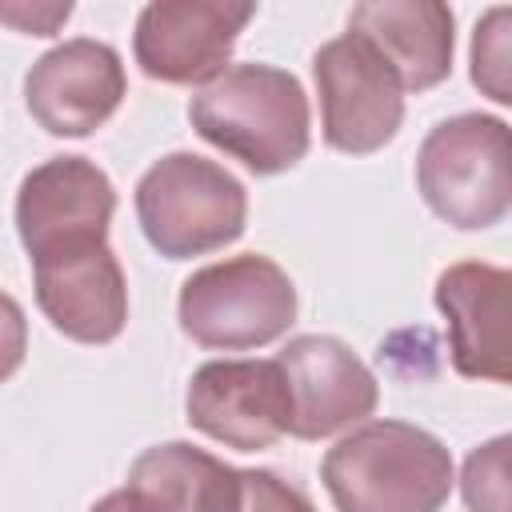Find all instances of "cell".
<instances>
[{
    "mask_svg": "<svg viewBox=\"0 0 512 512\" xmlns=\"http://www.w3.org/2000/svg\"><path fill=\"white\" fill-rule=\"evenodd\" d=\"M128 96L124 60L112 44L72 36L48 48L24 76V104L48 136H92Z\"/></svg>",
    "mask_w": 512,
    "mask_h": 512,
    "instance_id": "9",
    "label": "cell"
},
{
    "mask_svg": "<svg viewBox=\"0 0 512 512\" xmlns=\"http://www.w3.org/2000/svg\"><path fill=\"white\" fill-rule=\"evenodd\" d=\"M32 288L44 320L76 344H112L128 324V280L108 240L36 256Z\"/></svg>",
    "mask_w": 512,
    "mask_h": 512,
    "instance_id": "12",
    "label": "cell"
},
{
    "mask_svg": "<svg viewBox=\"0 0 512 512\" xmlns=\"http://www.w3.org/2000/svg\"><path fill=\"white\" fill-rule=\"evenodd\" d=\"M200 140L240 160L256 176L296 168L312 144L304 84L276 64H232L188 100Z\"/></svg>",
    "mask_w": 512,
    "mask_h": 512,
    "instance_id": "1",
    "label": "cell"
},
{
    "mask_svg": "<svg viewBox=\"0 0 512 512\" xmlns=\"http://www.w3.org/2000/svg\"><path fill=\"white\" fill-rule=\"evenodd\" d=\"M88 512H140L136 504H132V496L124 492V488H116V492H108V496H100Z\"/></svg>",
    "mask_w": 512,
    "mask_h": 512,
    "instance_id": "21",
    "label": "cell"
},
{
    "mask_svg": "<svg viewBox=\"0 0 512 512\" xmlns=\"http://www.w3.org/2000/svg\"><path fill=\"white\" fill-rule=\"evenodd\" d=\"M68 16H72L68 0H0V24L24 36H56Z\"/></svg>",
    "mask_w": 512,
    "mask_h": 512,
    "instance_id": "19",
    "label": "cell"
},
{
    "mask_svg": "<svg viewBox=\"0 0 512 512\" xmlns=\"http://www.w3.org/2000/svg\"><path fill=\"white\" fill-rule=\"evenodd\" d=\"M136 220L152 252L192 260L240 240L248 192L224 164L196 152H168L136 180Z\"/></svg>",
    "mask_w": 512,
    "mask_h": 512,
    "instance_id": "3",
    "label": "cell"
},
{
    "mask_svg": "<svg viewBox=\"0 0 512 512\" xmlns=\"http://www.w3.org/2000/svg\"><path fill=\"white\" fill-rule=\"evenodd\" d=\"M320 480L336 512H440L456 472L452 452L428 428L364 420L324 452Z\"/></svg>",
    "mask_w": 512,
    "mask_h": 512,
    "instance_id": "2",
    "label": "cell"
},
{
    "mask_svg": "<svg viewBox=\"0 0 512 512\" xmlns=\"http://www.w3.org/2000/svg\"><path fill=\"white\" fill-rule=\"evenodd\" d=\"M184 416L224 448H272L292 424L288 380L276 360H208L188 380Z\"/></svg>",
    "mask_w": 512,
    "mask_h": 512,
    "instance_id": "8",
    "label": "cell"
},
{
    "mask_svg": "<svg viewBox=\"0 0 512 512\" xmlns=\"http://www.w3.org/2000/svg\"><path fill=\"white\" fill-rule=\"evenodd\" d=\"M348 32L364 36L396 72L404 92H428L448 80L456 16L440 0H368L348 12Z\"/></svg>",
    "mask_w": 512,
    "mask_h": 512,
    "instance_id": "14",
    "label": "cell"
},
{
    "mask_svg": "<svg viewBox=\"0 0 512 512\" xmlns=\"http://www.w3.org/2000/svg\"><path fill=\"white\" fill-rule=\"evenodd\" d=\"M124 492L140 512H240L244 476L188 440H168L132 460Z\"/></svg>",
    "mask_w": 512,
    "mask_h": 512,
    "instance_id": "15",
    "label": "cell"
},
{
    "mask_svg": "<svg viewBox=\"0 0 512 512\" xmlns=\"http://www.w3.org/2000/svg\"><path fill=\"white\" fill-rule=\"evenodd\" d=\"M508 288L512 276L500 264L460 260L436 276L432 300L448 324L452 368L468 380L508 384Z\"/></svg>",
    "mask_w": 512,
    "mask_h": 512,
    "instance_id": "13",
    "label": "cell"
},
{
    "mask_svg": "<svg viewBox=\"0 0 512 512\" xmlns=\"http://www.w3.org/2000/svg\"><path fill=\"white\" fill-rule=\"evenodd\" d=\"M252 16L248 0H156L136 16L132 56L148 80L204 88L228 68Z\"/></svg>",
    "mask_w": 512,
    "mask_h": 512,
    "instance_id": "7",
    "label": "cell"
},
{
    "mask_svg": "<svg viewBox=\"0 0 512 512\" xmlns=\"http://www.w3.org/2000/svg\"><path fill=\"white\" fill-rule=\"evenodd\" d=\"M508 448L512 440L500 432L488 444L472 448L460 472V492L468 512H512V492H508Z\"/></svg>",
    "mask_w": 512,
    "mask_h": 512,
    "instance_id": "17",
    "label": "cell"
},
{
    "mask_svg": "<svg viewBox=\"0 0 512 512\" xmlns=\"http://www.w3.org/2000/svg\"><path fill=\"white\" fill-rule=\"evenodd\" d=\"M512 12L500 4V8H488L480 20H476V32H472V48H468V64H472V84L496 100V104H512Z\"/></svg>",
    "mask_w": 512,
    "mask_h": 512,
    "instance_id": "16",
    "label": "cell"
},
{
    "mask_svg": "<svg viewBox=\"0 0 512 512\" xmlns=\"http://www.w3.org/2000/svg\"><path fill=\"white\" fill-rule=\"evenodd\" d=\"M112 212L116 188L88 156H52L16 188V236L28 260L56 248L108 240Z\"/></svg>",
    "mask_w": 512,
    "mask_h": 512,
    "instance_id": "10",
    "label": "cell"
},
{
    "mask_svg": "<svg viewBox=\"0 0 512 512\" xmlns=\"http://www.w3.org/2000/svg\"><path fill=\"white\" fill-rule=\"evenodd\" d=\"M324 144L344 156H372L404 124V88L384 56L356 32L324 40L312 56Z\"/></svg>",
    "mask_w": 512,
    "mask_h": 512,
    "instance_id": "6",
    "label": "cell"
},
{
    "mask_svg": "<svg viewBox=\"0 0 512 512\" xmlns=\"http://www.w3.org/2000/svg\"><path fill=\"white\" fill-rule=\"evenodd\" d=\"M288 396H292V424L288 436L296 440H324L344 428L364 424L380 404V384L372 368L336 336H292L276 356Z\"/></svg>",
    "mask_w": 512,
    "mask_h": 512,
    "instance_id": "11",
    "label": "cell"
},
{
    "mask_svg": "<svg viewBox=\"0 0 512 512\" xmlns=\"http://www.w3.org/2000/svg\"><path fill=\"white\" fill-rule=\"evenodd\" d=\"M28 352V316L16 296L0 288V384L12 380Z\"/></svg>",
    "mask_w": 512,
    "mask_h": 512,
    "instance_id": "20",
    "label": "cell"
},
{
    "mask_svg": "<svg viewBox=\"0 0 512 512\" xmlns=\"http://www.w3.org/2000/svg\"><path fill=\"white\" fill-rule=\"evenodd\" d=\"M176 320L192 344L212 352L264 348L296 324V284L272 256H228L180 284Z\"/></svg>",
    "mask_w": 512,
    "mask_h": 512,
    "instance_id": "5",
    "label": "cell"
},
{
    "mask_svg": "<svg viewBox=\"0 0 512 512\" xmlns=\"http://www.w3.org/2000/svg\"><path fill=\"white\" fill-rule=\"evenodd\" d=\"M240 476H244L240 512H316L312 500L296 484L280 480L268 468H240Z\"/></svg>",
    "mask_w": 512,
    "mask_h": 512,
    "instance_id": "18",
    "label": "cell"
},
{
    "mask_svg": "<svg viewBox=\"0 0 512 512\" xmlns=\"http://www.w3.org/2000/svg\"><path fill=\"white\" fill-rule=\"evenodd\" d=\"M416 188L424 204L460 232L492 228L512 208L508 120L460 112L440 120L416 152Z\"/></svg>",
    "mask_w": 512,
    "mask_h": 512,
    "instance_id": "4",
    "label": "cell"
}]
</instances>
